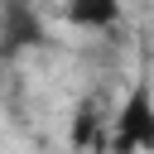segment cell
<instances>
[{
    "mask_svg": "<svg viewBox=\"0 0 154 154\" xmlns=\"http://www.w3.org/2000/svg\"><path fill=\"white\" fill-rule=\"evenodd\" d=\"M106 144H111V154H144V149H154V87H149V77H135V87L125 91Z\"/></svg>",
    "mask_w": 154,
    "mask_h": 154,
    "instance_id": "1",
    "label": "cell"
},
{
    "mask_svg": "<svg viewBox=\"0 0 154 154\" xmlns=\"http://www.w3.org/2000/svg\"><path fill=\"white\" fill-rule=\"evenodd\" d=\"M48 43V24L29 5H0V58H14L24 48Z\"/></svg>",
    "mask_w": 154,
    "mask_h": 154,
    "instance_id": "2",
    "label": "cell"
},
{
    "mask_svg": "<svg viewBox=\"0 0 154 154\" xmlns=\"http://www.w3.org/2000/svg\"><path fill=\"white\" fill-rule=\"evenodd\" d=\"M63 19L77 24V29H106V24L120 19V5L116 0H77V5L63 10Z\"/></svg>",
    "mask_w": 154,
    "mask_h": 154,
    "instance_id": "3",
    "label": "cell"
},
{
    "mask_svg": "<svg viewBox=\"0 0 154 154\" xmlns=\"http://www.w3.org/2000/svg\"><path fill=\"white\" fill-rule=\"evenodd\" d=\"M96 125H101L96 106H91V101H82V106H77V120H72V149H87V144L96 140Z\"/></svg>",
    "mask_w": 154,
    "mask_h": 154,
    "instance_id": "4",
    "label": "cell"
}]
</instances>
